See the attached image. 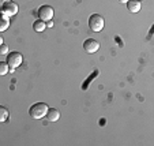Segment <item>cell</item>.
Masks as SVG:
<instances>
[{
	"instance_id": "obj_6",
	"label": "cell",
	"mask_w": 154,
	"mask_h": 146,
	"mask_svg": "<svg viewBox=\"0 0 154 146\" xmlns=\"http://www.w3.org/2000/svg\"><path fill=\"white\" fill-rule=\"evenodd\" d=\"M83 49L87 53H96L100 49V42L97 40H94V38H87L83 42Z\"/></svg>"
},
{
	"instance_id": "obj_7",
	"label": "cell",
	"mask_w": 154,
	"mask_h": 146,
	"mask_svg": "<svg viewBox=\"0 0 154 146\" xmlns=\"http://www.w3.org/2000/svg\"><path fill=\"white\" fill-rule=\"evenodd\" d=\"M45 116H47V119L49 120V122H57V120L60 119V112L56 108H49Z\"/></svg>"
},
{
	"instance_id": "obj_16",
	"label": "cell",
	"mask_w": 154,
	"mask_h": 146,
	"mask_svg": "<svg viewBox=\"0 0 154 146\" xmlns=\"http://www.w3.org/2000/svg\"><path fill=\"white\" fill-rule=\"evenodd\" d=\"M119 2H120V3H127L128 0H119Z\"/></svg>"
},
{
	"instance_id": "obj_15",
	"label": "cell",
	"mask_w": 154,
	"mask_h": 146,
	"mask_svg": "<svg viewBox=\"0 0 154 146\" xmlns=\"http://www.w3.org/2000/svg\"><path fill=\"white\" fill-rule=\"evenodd\" d=\"M3 44V37H2V36H0V45Z\"/></svg>"
},
{
	"instance_id": "obj_13",
	"label": "cell",
	"mask_w": 154,
	"mask_h": 146,
	"mask_svg": "<svg viewBox=\"0 0 154 146\" xmlns=\"http://www.w3.org/2000/svg\"><path fill=\"white\" fill-rule=\"evenodd\" d=\"M7 52H8V45L3 42V44L0 45V55H6Z\"/></svg>"
},
{
	"instance_id": "obj_8",
	"label": "cell",
	"mask_w": 154,
	"mask_h": 146,
	"mask_svg": "<svg viewBox=\"0 0 154 146\" xmlns=\"http://www.w3.org/2000/svg\"><path fill=\"white\" fill-rule=\"evenodd\" d=\"M140 7H142V4H140L139 0H128L127 2V8H128L130 12L140 11Z\"/></svg>"
},
{
	"instance_id": "obj_14",
	"label": "cell",
	"mask_w": 154,
	"mask_h": 146,
	"mask_svg": "<svg viewBox=\"0 0 154 146\" xmlns=\"http://www.w3.org/2000/svg\"><path fill=\"white\" fill-rule=\"evenodd\" d=\"M47 26H48V27H52V26H53V22H52V20H48Z\"/></svg>"
},
{
	"instance_id": "obj_5",
	"label": "cell",
	"mask_w": 154,
	"mask_h": 146,
	"mask_svg": "<svg viewBox=\"0 0 154 146\" xmlns=\"http://www.w3.org/2000/svg\"><path fill=\"white\" fill-rule=\"evenodd\" d=\"M18 12V4L14 3V2H7V3H3L2 6V14L6 15V17H12Z\"/></svg>"
},
{
	"instance_id": "obj_10",
	"label": "cell",
	"mask_w": 154,
	"mask_h": 146,
	"mask_svg": "<svg viewBox=\"0 0 154 146\" xmlns=\"http://www.w3.org/2000/svg\"><path fill=\"white\" fill-rule=\"evenodd\" d=\"M10 26V20H8V17L6 15H0V32H4L7 27Z\"/></svg>"
},
{
	"instance_id": "obj_9",
	"label": "cell",
	"mask_w": 154,
	"mask_h": 146,
	"mask_svg": "<svg viewBox=\"0 0 154 146\" xmlns=\"http://www.w3.org/2000/svg\"><path fill=\"white\" fill-rule=\"evenodd\" d=\"M45 27H47V23H45L44 20H41V19L34 20V23H33V29H34L35 32H38V33L44 32V30H45Z\"/></svg>"
},
{
	"instance_id": "obj_2",
	"label": "cell",
	"mask_w": 154,
	"mask_h": 146,
	"mask_svg": "<svg viewBox=\"0 0 154 146\" xmlns=\"http://www.w3.org/2000/svg\"><path fill=\"white\" fill-rule=\"evenodd\" d=\"M104 25H105V20L100 14H93L89 18V26H90V29L93 32H96V33L101 32L104 29Z\"/></svg>"
},
{
	"instance_id": "obj_12",
	"label": "cell",
	"mask_w": 154,
	"mask_h": 146,
	"mask_svg": "<svg viewBox=\"0 0 154 146\" xmlns=\"http://www.w3.org/2000/svg\"><path fill=\"white\" fill-rule=\"evenodd\" d=\"M10 71V67H8V64H7L6 61H0V75L3 76V75H6L7 73Z\"/></svg>"
},
{
	"instance_id": "obj_11",
	"label": "cell",
	"mask_w": 154,
	"mask_h": 146,
	"mask_svg": "<svg viewBox=\"0 0 154 146\" xmlns=\"http://www.w3.org/2000/svg\"><path fill=\"white\" fill-rule=\"evenodd\" d=\"M10 113H8V109L6 108V107L0 105V123L3 122H7V119H8Z\"/></svg>"
},
{
	"instance_id": "obj_3",
	"label": "cell",
	"mask_w": 154,
	"mask_h": 146,
	"mask_svg": "<svg viewBox=\"0 0 154 146\" xmlns=\"http://www.w3.org/2000/svg\"><path fill=\"white\" fill-rule=\"evenodd\" d=\"M22 60H23V57H22V55H20L19 52H11L7 55L6 63L8 64L10 68H17L22 64Z\"/></svg>"
},
{
	"instance_id": "obj_17",
	"label": "cell",
	"mask_w": 154,
	"mask_h": 146,
	"mask_svg": "<svg viewBox=\"0 0 154 146\" xmlns=\"http://www.w3.org/2000/svg\"><path fill=\"white\" fill-rule=\"evenodd\" d=\"M3 3H7V2H12V0H2Z\"/></svg>"
},
{
	"instance_id": "obj_4",
	"label": "cell",
	"mask_w": 154,
	"mask_h": 146,
	"mask_svg": "<svg viewBox=\"0 0 154 146\" xmlns=\"http://www.w3.org/2000/svg\"><path fill=\"white\" fill-rule=\"evenodd\" d=\"M53 14H55V11H53V8L51 6H41L40 10H38V17L44 22H48V20L52 19Z\"/></svg>"
},
{
	"instance_id": "obj_1",
	"label": "cell",
	"mask_w": 154,
	"mask_h": 146,
	"mask_svg": "<svg viewBox=\"0 0 154 146\" xmlns=\"http://www.w3.org/2000/svg\"><path fill=\"white\" fill-rule=\"evenodd\" d=\"M49 107L45 104V102H35L30 107L29 109V115L32 119H42L45 115H47Z\"/></svg>"
}]
</instances>
